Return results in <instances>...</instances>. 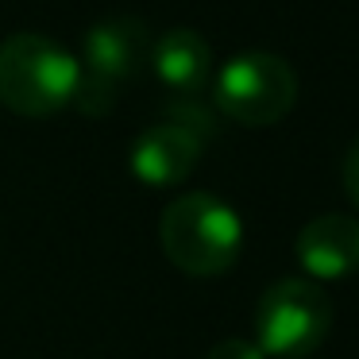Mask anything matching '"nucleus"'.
Segmentation results:
<instances>
[{"label":"nucleus","mask_w":359,"mask_h":359,"mask_svg":"<svg viewBox=\"0 0 359 359\" xmlns=\"http://www.w3.org/2000/svg\"><path fill=\"white\" fill-rule=\"evenodd\" d=\"M205 359H266V355L259 351V344H255V340H243V336H228V340L212 344Z\"/></svg>","instance_id":"11"},{"label":"nucleus","mask_w":359,"mask_h":359,"mask_svg":"<svg viewBox=\"0 0 359 359\" xmlns=\"http://www.w3.org/2000/svg\"><path fill=\"white\" fill-rule=\"evenodd\" d=\"M332 332V297L313 278H278L255 305V344L274 359H309Z\"/></svg>","instance_id":"4"},{"label":"nucleus","mask_w":359,"mask_h":359,"mask_svg":"<svg viewBox=\"0 0 359 359\" xmlns=\"http://www.w3.org/2000/svg\"><path fill=\"white\" fill-rule=\"evenodd\" d=\"M344 194L351 197V205L359 209V140L344 155Z\"/></svg>","instance_id":"12"},{"label":"nucleus","mask_w":359,"mask_h":359,"mask_svg":"<svg viewBox=\"0 0 359 359\" xmlns=\"http://www.w3.org/2000/svg\"><path fill=\"white\" fill-rule=\"evenodd\" d=\"M163 120H170V124H182L186 132H194L197 140H205V143L217 135V112L205 109L201 101H189V97H186V101H174L170 109H166Z\"/></svg>","instance_id":"10"},{"label":"nucleus","mask_w":359,"mask_h":359,"mask_svg":"<svg viewBox=\"0 0 359 359\" xmlns=\"http://www.w3.org/2000/svg\"><path fill=\"white\" fill-rule=\"evenodd\" d=\"M201 151H205V140H197L182 124L158 120L147 132L135 135L132 151H128V166H132V178H140L143 186L170 189V186H182L197 170Z\"/></svg>","instance_id":"6"},{"label":"nucleus","mask_w":359,"mask_h":359,"mask_svg":"<svg viewBox=\"0 0 359 359\" xmlns=\"http://www.w3.org/2000/svg\"><path fill=\"white\" fill-rule=\"evenodd\" d=\"M297 263L313 282H336L359 271V217L320 212L297 232Z\"/></svg>","instance_id":"7"},{"label":"nucleus","mask_w":359,"mask_h":359,"mask_svg":"<svg viewBox=\"0 0 359 359\" xmlns=\"http://www.w3.org/2000/svg\"><path fill=\"white\" fill-rule=\"evenodd\" d=\"M78 55L35 32L8 35L0 43V104L27 120H50L74 104Z\"/></svg>","instance_id":"2"},{"label":"nucleus","mask_w":359,"mask_h":359,"mask_svg":"<svg viewBox=\"0 0 359 359\" xmlns=\"http://www.w3.org/2000/svg\"><path fill=\"white\" fill-rule=\"evenodd\" d=\"M81 66V62H78ZM120 101V86H112V81L97 78V74L81 70L78 74V89H74V109L81 112V116H109L112 109H116Z\"/></svg>","instance_id":"9"},{"label":"nucleus","mask_w":359,"mask_h":359,"mask_svg":"<svg viewBox=\"0 0 359 359\" xmlns=\"http://www.w3.org/2000/svg\"><path fill=\"white\" fill-rule=\"evenodd\" d=\"M147 66L166 89L194 97L197 89H205L212 81V47L194 27H170L151 43Z\"/></svg>","instance_id":"8"},{"label":"nucleus","mask_w":359,"mask_h":359,"mask_svg":"<svg viewBox=\"0 0 359 359\" xmlns=\"http://www.w3.org/2000/svg\"><path fill=\"white\" fill-rule=\"evenodd\" d=\"M151 43L155 39H151L147 24L140 16H104L86 32L78 62H81V70L124 89V81L135 78L147 66Z\"/></svg>","instance_id":"5"},{"label":"nucleus","mask_w":359,"mask_h":359,"mask_svg":"<svg viewBox=\"0 0 359 359\" xmlns=\"http://www.w3.org/2000/svg\"><path fill=\"white\" fill-rule=\"evenodd\" d=\"M158 248L178 266L182 274L194 278H217L236 266L243 251V224L236 209L217 194H194L174 197L158 217Z\"/></svg>","instance_id":"1"},{"label":"nucleus","mask_w":359,"mask_h":359,"mask_svg":"<svg viewBox=\"0 0 359 359\" xmlns=\"http://www.w3.org/2000/svg\"><path fill=\"white\" fill-rule=\"evenodd\" d=\"M297 104V74L274 50H240L212 74L217 116L243 128H271Z\"/></svg>","instance_id":"3"}]
</instances>
